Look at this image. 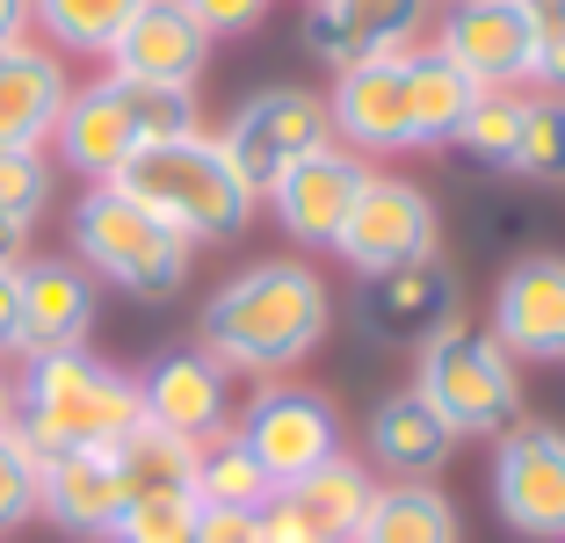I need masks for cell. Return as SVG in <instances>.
Returning <instances> with one entry per match:
<instances>
[{"instance_id": "6da1fadb", "label": "cell", "mask_w": 565, "mask_h": 543, "mask_svg": "<svg viewBox=\"0 0 565 543\" xmlns=\"http://www.w3.org/2000/svg\"><path fill=\"white\" fill-rule=\"evenodd\" d=\"M333 327V297L305 262H254L211 290L196 319V348L225 377H290Z\"/></svg>"}, {"instance_id": "7a4b0ae2", "label": "cell", "mask_w": 565, "mask_h": 543, "mask_svg": "<svg viewBox=\"0 0 565 543\" xmlns=\"http://www.w3.org/2000/svg\"><path fill=\"white\" fill-rule=\"evenodd\" d=\"M138 377L117 362L87 355V348H51V355H22L15 377V435L36 457L58 449H117L138 428Z\"/></svg>"}, {"instance_id": "3957f363", "label": "cell", "mask_w": 565, "mask_h": 543, "mask_svg": "<svg viewBox=\"0 0 565 543\" xmlns=\"http://www.w3.org/2000/svg\"><path fill=\"white\" fill-rule=\"evenodd\" d=\"M117 189L131 203H146L152 217H167L189 247L247 232L254 203H262L247 181L233 174V160L217 152L211 131H182V138H152V146H138L131 160H124Z\"/></svg>"}, {"instance_id": "277c9868", "label": "cell", "mask_w": 565, "mask_h": 543, "mask_svg": "<svg viewBox=\"0 0 565 543\" xmlns=\"http://www.w3.org/2000/svg\"><path fill=\"white\" fill-rule=\"evenodd\" d=\"M182 131H203L196 116V87H146V81H102L73 87L66 109H58V167L66 174H87V181H117L124 160L152 138H182Z\"/></svg>"}, {"instance_id": "5b68a950", "label": "cell", "mask_w": 565, "mask_h": 543, "mask_svg": "<svg viewBox=\"0 0 565 543\" xmlns=\"http://www.w3.org/2000/svg\"><path fill=\"white\" fill-rule=\"evenodd\" d=\"M73 262L95 283H117V290L160 305L189 283L196 247L167 217H152L146 203H131L117 181H87V196L73 203Z\"/></svg>"}, {"instance_id": "8992f818", "label": "cell", "mask_w": 565, "mask_h": 543, "mask_svg": "<svg viewBox=\"0 0 565 543\" xmlns=\"http://www.w3.org/2000/svg\"><path fill=\"white\" fill-rule=\"evenodd\" d=\"M414 392L435 406L457 443H493L522 420V370L515 355L493 341V333H471V327H449L443 341L420 348L414 362Z\"/></svg>"}, {"instance_id": "52a82bcc", "label": "cell", "mask_w": 565, "mask_h": 543, "mask_svg": "<svg viewBox=\"0 0 565 543\" xmlns=\"http://www.w3.org/2000/svg\"><path fill=\"white\" fill-rule=\"evenodd\" d=\"M319 146H333V124H327V95H312V87H262L217 131V152L233 160V174L247 181L254 196H268Z\"/></svg>"}, {"instance_id": "ba28073f", "label": "cell", "mask_w": 565, "mask_h": 543, "mask_svg": "<svg viewBox=\"0 0 565 543\" xmlns=\"http://www.w3.org/2000/svg\"><path fill=\"white\" fill-rule=\"evenodd\" d=\"M233 435L268 471V486H290V478L319 471L327 457H341V413L327 392H305V384H262L233 413Z\"/></svg>"}, {"instance_id": "9c48e42d", "label": "cell", "mask_w": 565, "mask_h": 543, "mask_svg": "<svg viewBox=\"0 0 565 543\" xmlns=\"http://www.w3.org/2000/svg\"><path fill=\"white\" fill-rule=\"evenodd\" d=\"M355 319L363 333H377L384 348H428L443 341L449 327H465V290H457V268L443 262V247L420 254V262H399V268H377L363 276L355 290Z\"/></svg>"}, {"instance_id": "30bf717a", "label": "cell", "mask_w": 565, "mask_h": 543, "mask_svg": "<svg viewBox=\"0 0 565 543\" xmlns=\"http://www.w3.org/2000/svg\"><path fill=\"white\" fill-rule=\"evenodd\" d=\"M493 508L530 543H565V428L515 420L493 435Z\"/></svg>"}, {"instance_id": "8fae6325", "label": "cell", "mask_w": 565, "mask_h": 543, "mask_svg": "<svg viewBox=\"0 0 565 543\" xmlns=\"http://www.w3.org/2000/svg\"><path fill=\"white\" fill-rule=\"evenodd\" d=\"M435 51L465 73L479 95H500V87H530L536 81V36L522 0H449L435 15Z\"/></svg>"}, {"instance_id": "7c38bea8", "label": "cell", "mask_w": 565, "mask_h": 543, "mask_svg": "<svg viewBox=\"0 0 565 543\" xmlns=\"http://www.w3.org/2000/svg\"><path fill=\"white\" fill-rule=\"evenodd\" d=\"M435 30V0H312L305 8V51L327 73L370 66V58H406Z\"/></svg>"}, {"instance_id": "4fadbf2b", "label": "cell", "mask_w": 565, "mask_h": 543, "mask_svg": "<svg viewBox=\"0 0 565 543\" xmlns=\"http://www.w3.org/2000/svg\"><path fill=\"white\" fill-rule=\"evenodd\" d=\"M435 232H443V217H435L428 189H414V181H399V174H370L355 211H349V225L333 232V254H341L355 276H377V268L435 254Z\"/></svg>"}, {"instance_id": "5bb4252c", "label": "cell", "mask_w": 565, "mask_h": 543, "mask_svg": "<svg viewBox=\"0 0 565 543\" xmlns=\"http://www.w3.org/2000/svg\"><path fill=\"white\" fill-rule=\"evenodd\" d=\"M95 290L73 254H30L15 268V355H51V348H87L95 333Z\"/></svg>"}, {"instance_id": "9a60e30c", "label": "cell", "mask_w": 565, "mask_h": 543, "mask_svg": "<svg viewBox=\"0 0 565 543\" xmlns=\"http://www.w3.org/2000/svg\"><path fill=\"white\" fill-rule=\"evenodd\" d=\"M327 124H333V146H349L355 160H392V152H414V116H406V58H370V66L333 73Z\"/></svg>"}, {"instance_id": "2e32d148", "label": "cell", "mask_w": 565, "mask_h": 543, "mask_svg": "<svg viewBox=\"0 0 565 543\" xmlns=\"http://www.w3.org/2000/svg\"><path fill=\"white\" fill-rule=\"evenodd\" d=\"M138 413H146L152 428L182 435V443H217V435L233 428V377L217 370L203 348H167L152 362L146 377H138Z\"/></svg>"}, {"instance_id": "e0dca14e", "label": "cell", "mask_w": 565, "mask_h": 543, "mask_svg": "<svg viewBox=\"0 0 565 543\" xmlns=\"http://www.w3.org/2000/svg\"><path fill=\"white\" fill-rule=\"evenodd\" d=\"M493 333L515 362H565V254H522L493 283Z\"/></svg>"}, {"instance_id": "ac0fdd59", "label": "cell", "mask_w": 565, "mask_h": 543, "mask_svg": "<svg viewBox=\"0 0 565 543\" xmlns=\"http://www.w3.org/2000/svg\"><path fill=\"white\" fill-rule=\"evenodd\" d=\"M370 174H377V167L355 160L349 146H319L312 160H298L268 189V211H276V225L290 232L298 247H333V232L349 225V211H355Z\"/></svg>"}, {"instance_id": "d6986e66", "label": "cell", "mask_w": 565, "mask_h": 543, "mask_svg": "<svg viewBox=\"0 0 565 543\" xmlns=\"http://www.w3.org/2000/svg\"><path fill=\"white\" fill-rule=\"evenodd\" d=\"M131 500V478H124L117 449H58L36 471V514L58 522L66 536H109Z\"/></svg>"}, {"instance_id": "ffe728a7", "label": "cell", "mask_w": 565, "mask_h": 543, "mask_svg": "<svg viewBox=\"0 0 565 543\" xmlns=\"http://www.w3.org/2000/svg\"><path fill=\"white\" fill-rule=\"evenodd\" d=\"M73 81L51 44H0V152H51Z\"/></svg>"}, {"instance_id": "44dd1931", "label": "cell", "mask_w": 565, "mask_h": 543, "mask_svg": "<svg viewBox=\"0 0 565 543\" xmlns=\"http://www.w3.org/2000/svg\"><path fill=\"white\" fill-rule=\"evenodd\" d=\"M211 66V36L174 8V0H146L131 15V30L109 44V73L146 87H196Z\"/></svg>"}, {"instance_id": "7402d4cb", "label": "cell", "mask_w": 565, "mask_h": 543, "mask_svg": "<svg viewBox=\"0 0 565 543\" xmlns=\"http://www.w3.org/2000/svg\"><path fill=\"white\" fill-rule=\"evenodd\" d=\"M449 449H457V435L435 420V406L406 384V392L377 398V413H370V464L392 478H435L449 464Z\"/></svg>"}, {"instance_id": "603a6c76", "label": "cell", "mask_w": 565, "mask_h": 543, "mask_svg": "<svg viewBox=\"0 0 565 543\" xmlns=\"http://www.w3.org/2000/svg\"><path fill=\"white\" fill-rule=\"evenodd\" d=\"M290 508H298V522L312 529L319 543H355V529H363V508L370 493H377V478H370V464H355L349 449L341 457H327L319 471L290 478V486H276Z\"/></svg>"}, {"instance_id": "cb8c5ba5", "label": "cell", "mask_w": 565, "mask_h": 543, "mask_svg": "<svg viewBox=\"0 0 565 543\" xmlns=\"http://www.w3.org/2000/svg\"><path fill=\"white\" fill-rule=\"evenodd\" d=\"M355 543H457V508L435 478H384L363 508Z\"/></svg>"}, {"instance_id": "d4e9b609", "label": "cell", "mask_w": 565, "mask_h": 543, "mask_svg": "<svg viewBox=\"0 0 565 543\" xmlns=\"http://www.w3.org/2000/svg\"><path fill=\"white\" fill-rule=\"evenodd\" d=\"M471 102H479V87L449 66L435 44L406 51V116H414V152L457 146V124L471 116Z\"/></svg>"}, {"instance_id": "484cf974", "label": "cell", "mask_w": 565, "mask_h": 543, "mask_svg": "<svg viewBox=\"0 0 565 543\" xmlns=\"http://www.w3.org/2000/svg\"><path fill=\"white\" fill-rule=\"evenodd\" d=\"M146 0H30V30H44L51 51H73V58H109L131 15Z\"/></svg>"}, {"instance_id": "4316f807", "label": "cell", "mask_w": 565, "mask_h": 543, "mask_svg": "<svg viewBox=\"0 0 565 543\" xmlns=\"http://www.w3.org/2000/svg\"><path fill=\"white\" fill-rule=\"evenodd\" d=\"M189 493H196V508H233V514H262L268 500H276V486H268V471L239 449V435L225 428L217 443L196 449V471H189Z\"/></svg>"}, {"instance_id": "83f0119b", "label": "cell", "mask_w": 565, "mask_h": 543, "mask_svg": "<svg viewBox=\"0 0 565 543\" xmlns=\"http://www.w3.org/2000/svg\"><path fill=\"white\" fill-rule=\"evenodd\" d=\"M196 493L189 486H152V493H131L109 529V543H196Z\"/></svg>"}, {"instance_id": "f1b7e54d", "label": "cell", "mask_w": 565, "mask_h": 543, "mask_svg": "<svg viewBox=\"0 0 565 543\" xmlns=\"http://www.w3.org/2000/svg\"><path fill=\"white\" fill-rule=\"evenodd\" d=\"M508 174L544 181V189H558V181H565V95H544V87L522 95V138H515Z\"/></svg>"}, {"instance_id": "f546056e", "label": "cell", "mask_w": 565, "mask_h": 543, "mask_svg": "<svg viewBox=\"0 0 565 543\" xmlns=\"http://www.w3.org/2000/svg\"><path fill=\"white\" fill-rule=\"evenodd\" d=\"M117 464H124V478H131V493H152V486H189V471H196V443H182V435L138 420V428L117 443Z\"/></svg>"}, {"instance_id": "4dcf8cb0", "label": "cell", "mask_w": 565, "mask_h": 543, "mask_svg": "<svg viewBox=\"0 0 565 543\" xmlns=\"http://www.w3.org/2000/svg\"><path fill=\"white\" fill-rule=\"evenodd\" d=\"M515 138H522V95H515V87L479 95L471 116L457 124V146H465L479 167H500V174H508V160H515Z\"/></svg>"}, {"instance_id": "1f68e13d", "label": "cell", "mask_w": 565, "mask_h": 543, "mask_svg": "<svg viewBox=\"0 0 565 543\" xmlns=\"http://www.w3.org/2000/svg\"><path fill=\"white\" fill-rule=\"evenodd\" d=\"M51 189H58L51 152H0V217L8 225H36L51 211Z\"/></svg>"}, {"instance_id": "d6a6232c", "label": "cell", "mask_w": 565, "mask_h": 543, "mask_svg": "<svg viewBox=\"0 0 565 543\" xmlns=\"http://www.w3.org/2000/svg\"><path fill=\"white\" fill-rule=\"evenodd\" d=\"M36 471H44V457L15 428H0V536L36 514Z\"/></svg>"}, {"instance_id": "836d02e7", "label": "cell", "mask_w": 565, "mask_h": 543, "mask_svg": "<svg viewBox=\"0 0 565 543\" xmlns=\"http://www.w3.org/2000/svg\"><path fill=\"white\" fill-rule=\"evenodd\" d=\"M536 36V87L544 95H565V0H522Z\"/></svg>"}, {"instance_id": "e575fe53", "label": "cell", "mask_w": 565, "mask_h": 543, "mask_svg": "<svg viewBox=\"0 0 565 543\" xmlns=\"http://www.w3.org/2000/svg\"><path fill=\"white\" fill-rule=\"evenodd\" d=\"M174 8H182V15L217 44V36H247V30H262L276 0H174Z\"/></svg>"}, {"instance_id": "d590c367", "label": "cell", "mask_w": 565, "mask_h": 543, "mask_svg": "<svg viewBox=\"0 0 565 543\" xmlns=\"http://www.w3.org/2000/svg\"><path fill=\"white\" fill-rule=\"evenodd\" d=\"M196 543H262V529H254V514L203 508V522H196Z\"/></svg>"}, {"instance_id": "8d00e7d4", "label": "cell", "mask_w": 565, "mask_h": 543, "mask_svg": "<svg viewBox=\"0 0 565 543\" xmlns=\"http://www.w3.org/2000/svg\"><path fill=\"white\" fill-rule=\"evenodd\" d=\"M22 262H30V225H8L0 217V276H15Z\"/></svg>"}, {"instance_id": "74e56055", "label": "cell", "mask_w": 565, "mask_h": 543, "mask_svg": "<svg viewBox=\"0 0 565 543\" xmlns=\"http://www.w3.org/2000/svg\"><path fill=\"white\" fill-rule=\"evenodd\" d=\"M30 36V0H0V44H22Z\"/></svg>"}, {"instance_id": "f35d334b", "label": "cell", "mask_w": 565, "mask_h": 543, "mask_svg": "<svg viewBox=\"0 0 565 543\" xmlns=\"http://www.w3.org/2000/svg\"><path fill=\"white\" fill-rule=\"evenodd\" d=\"M0 355H15V276H0Z\"/></svg>"}, {"instance_id": "ab89813d", "label": "cell", "mask_w": 565, "mask_h": 543, "mask_svg": "<svg viewBox=\"0 0 565 543\" xmlns=\"http://www.w3.org/2000/svg\"><path fill=\"white\" fill-rule=\"evenodd\" d=\"M0 428H15V377L0 370Z\"/></svg>"}]
</instances>
